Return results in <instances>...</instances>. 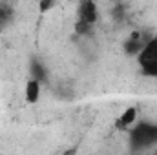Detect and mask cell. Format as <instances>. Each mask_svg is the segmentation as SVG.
I'll use <instances>...</instances> for the list:
<instances>
[{"label": "cell", "instance_id": "1", "mask_svg": "<svg viewBox=\"0 0 157 155\" xmlns=\"http://www.w3.org/2000/svg\"><path fill=\"white\" fill-rule=\"evenodd\" d=\"M137 62L144 77L157 78V37L148 39L137 53Z\"/></svg>", "mask_w": 157, "mask_h": 155}, {"label": "cell", "instance_id": "2", "mask_svg": "<svg viewBox=\"0 0 157 155\" xmlns=\"http://www.w3.org/2000/svg\"><path fill=\"white\" fill-rule=\"evenodd\" d=\"M78 20H84L91 26H95L97 18H99V9H97V2L95 0H80L77 9Z\"/></svg>", "mask_w": 157, "mask_h": 155}, {"label": "cell", "instance_id": "3", "mask_svg": "<svg viewBox=\"0 0 157 155\" xmlns=\"http://www.w3.org/2000/svg\"><path fill=\"white\" fill-rule=\"evenodd\" d=\"M40 93H42V86H40L39 78H29L26 82V88H24V97H26V102L29 104H37L40 100Z\"/></svg>", "mask_w": 157, "mask_h": 155}, {"label": "cell", "instance_id": "4", "mask_svg": "<svg viewBox=\"0 0 157 155\" xmlns=\"http://www.w3.org/2000/svg\"><path fill=\"white\" fill-rule=\"evenodd\" d=\"M133 139H137L141 142H154V141H157V128L150 126V124H141L135 128Z\"/></svg>", "mask_w": 157, "mask_h": 155}, {"label": "cell", "instance_id": "5", "mask_svg": "<svg viewBox=\"0 0 157 155\" xmlns=\"http://www.w3.org/2000/svg\"><path fill=\"white\" fill-rule=\"evenodd\" d=\"M135 120H137V108L130 106V108H126V110L119 115V119L115 120V126H117L119 130H126V128L133 126Z\"/></svg>", "mask_w": 157, "mask_h": 155}, {"label": "cell", "instance_id": "6", "mask_svg": "<svg viewBox=\"0 0 157 155\" xmlns=\"http://www.w3.org/2000/svg\"><path fill=\"white\" fill-rule=\"evenodd\" d=\"M144 42H146V40H141V33H133V35L130 37V40H126L124 49H126L128 55H137V53L141 51V47L144 46Z\"/></svg>", "mask_w": 157, "mask_h": 155}, {"label": "cell", "instance_id": "7", "mask_svg": "<svg viewBox=\"0 0 157 155\" xmlns=\"http://www.w3.org/2000/svg\"><path fill=\"white\" fill-rule=\"evenodd\" d=\"M91 24H88V22H84V20H78L77 18V22H75V31H77L78 35H86V33H90L91 31Z\"/></svg>", "mask_w": 157, "mask_h": 155}, {"label": "cell", "instance_id": "8", "mask_svg": "<svg viewBox=\"0 0 157 155\" xmlns=\"http://www.w3.org/2000/svg\"><path fill=\"white\" fill-rule=\"evenodd\" d=\"M55 2H57V0H39V9H40V13H48L49 9H53Z\"/></svg>", "mask_w": 157, "mask_h": 155}]
</instances>
